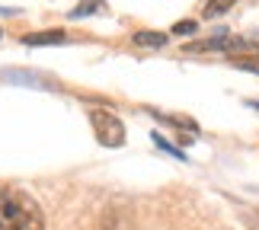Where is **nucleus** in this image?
I'll return each mask as SVG.
<instances>
[{
    "mask_svg": "<svg viewBox=\"0 0 259 230\" xmlns=\"http://www.w3.org/2000/svg\"><path fill=\"white\" fill-rule=\"evenodd\" d=\"M90 125H93V134L103 147H122L125 144V125L122 118L109 109H90Z\"/></svg>",
    "mask_w": 259,
    "mask_h": 230,
    "instance_id": "f03ea898",
    "label": "nucleus"
},
{
    "mask_svg": "<svg viewBox=\"0 0 259 230\" xmlns=\"http://www.w3.org/2000/svg\"><path fill=\"white\" fill-rule=\"evenodd\" d=\"M90 10H103V0H87V4H80V7H77L71 16H87Z\"/></svg>",
    "mask_w": 259,
    "mask_h": 230,
    "instance_id": "6e6552de",
    "label": "nucleus"
},
{
    "mask_svg": "<svg viewBox=\"0 0 259 230\" xmlns=\"http://www.w3.org/2000/svg\"><path fill=\"white\" fill-rule=\"evenodd\" d=\"M0 35H4V32H0Z\"/></svg>",
    "mask_w": 259,
    "mask_h": 230,
    "instance_id": "f8f14e48",
    "label": "nucleus"
},
{
    "mask_svg": "<svg viewBox=\"0 0 259 230\" xmlns=\"http://www.w3.org/2000/svg\"><path fill=\"white\" fill-rule=\"evenodd\" d=\"M0 13H19V10H7V7H0Z\"/></svg>",
    "mask_w": 259,
    "mask_h": 230,
    "instance_id": "9d476101",
    "label": "nucleus"
},
{
    "mask_svg": "<svg viewBox=\"0 0 259 230\" xmlns=\"http://www.w3.org/2000/svg\"><path fill=\"white\" fill-rule=\"evenodd\" d=\"M135 45H141V48H163L166 35L163 32H151V29H141V32H135Z\"/></svg>",
    "mask_w": 259,
    "mask_h": 230,
    "instance_id": "39448f33",
    "label": "nucleus"
},
{
    "mask_svg": "<svg viewBox=\"0 0 259 230\" xmlns=\"http://www.w3.org/2000/svg\"><path fill=\"white\" fill-rule=\"evenodd\" d=\"M67 35L61 32V29H45V32H29L23 35V45L29 48H42V45H64Z\"/></svg>",
    "mask_w": 259,
    "mask_h": 230,
    "instance_id": "7ed1b4c3",
    "label": "nucleus"
},
{
    "mask_svg": "<svg viewBox=\"0 0 259 230\" xmlns=\"http://www.w3.org/2000/svg\"><path fill=\"white\" fill-rule=\"evenodd\" d=\"M192 32H195V23H192V19H183V23L173 26V35H192Z\"/></svg>",
    "mask_w": 259,
    "mask_h": 230,
    "instance_id": "1a4fd4ad",
    "label": "nucleus"
},
{
    "mask_svg": "<svg viewBox=\"0 0 259 230\" xmlns=\"http://www.w3.org/2000/svg\"><path fill=\"white\" fill-rule=\"evenodd\" d=\"M250 106H253V109H259V103H250Z\"/></svg>",
    "mask_w": 259,
    "mask_h": 230,
    "instance_id": "9b49d317",
    "label": "nucleus"
},
{
    "mask_svg": "<svg viewBox=\"0 0 259 230\" xmlns=\"http://www.w3.org/2000/svg\"><path fill=\"white\" fill-rule=\"evenodd\" d=\"M151 137H154V144H157V147H160V151H166V154H173L176 160H186V154H183V151H179V147H176V144H170V141H166V137H163V134H157V131H154Z\"/></svg>",
    "mask_w": 259,
    "mask_h": 230,
    "instance_id": "0eeeda50",
    "label": "nucleus"
},
{
    "mask_svg": "<svg viewBox=\"0 0 259 230\" xmlns=\"http://www.w3.org/2000/svg\"><path fill=\"white\" fill-rule=\"evenodd\" d=\"M0 77L7 80V83H23V86H45L42 77L35 74H26V71H0Z\"/></svg>",
    "mask_w": 259,
    "mask_h": 230,
    "instance_id": "20e7f679",
    "label": "nucleus"
},
{
    "mask_svg": "<svg viewBox=\"0 0 259 230\" xmlns=\"http://www.w3.org/2000/svg\"><path fill=\"white\" fill-rule=\"evenodd\" d=\"M45 214L23 189L0 186V230H42Z\"/></svg>",
    "mask_w": 259,
    "mask_h": 230,
    "instance_id": "f257e3e1",
    "label": "nucleus"
},
{
    "mask_svg": "<svg viewBox=\"0 0 259 230\" xmlns=\"http://www.w3.org/2000/svg\"><path fill=\"white\" fill-rule=\"evenodd\" d=\"M234 4H237V0H208V4H205V16H208V19H214V16L227 13V10H231Z\"/></svg>",
    "mask_w": 259,
    "mask_h": 230,
    "instance_id": "423d86ee",
    "label": "nucleus"
}]
</instances>
